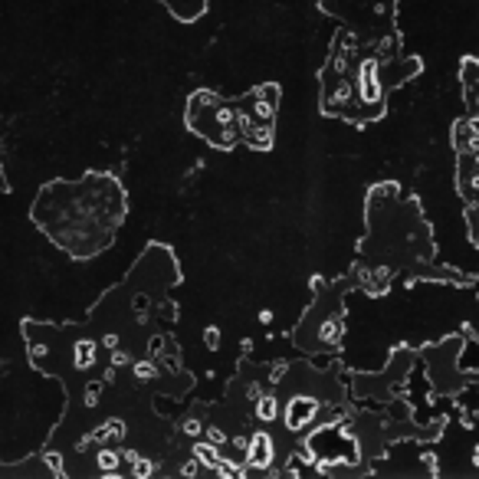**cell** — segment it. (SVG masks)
<instances>
[{"instance_id":"obj_1","label":"cell","mask_w":479,"mask_h":479,"mask_svg":"<svg viewBox=\"0 0 479 479\" xmlns=\"http://www.w3.org/2000/svg\"><path fill=\"white\" fill-rule=\"evenodd\" d=\"M0 187H3V177H0Z\"/></svg>"}]
</instances>
